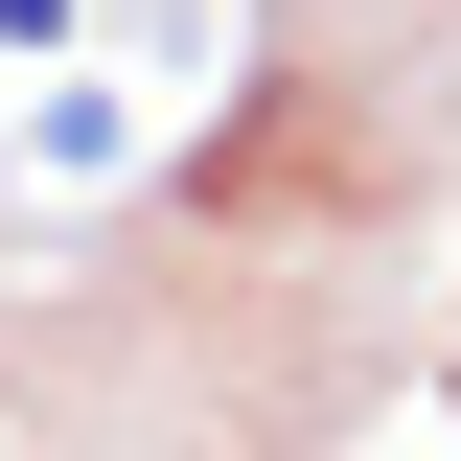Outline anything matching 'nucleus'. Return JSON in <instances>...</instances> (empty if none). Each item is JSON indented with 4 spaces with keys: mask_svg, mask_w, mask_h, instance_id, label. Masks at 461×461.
<instances>
[{
    "mask_svg": "<svg viewBox=\"0 0 461 461\" xmlns=\"http://www.w3.org/2000/svg\"><path fill=\"white\" fill-rule=\"evenodd\" d=\"M0 47H23V69H47V47H69V0H0Z\"/></svg>",
    "mask_w": 461,
    "mask_h": 461,
    "instance_id": "f257e3e1",
    "label": "nucleus"
}]
</instances>
